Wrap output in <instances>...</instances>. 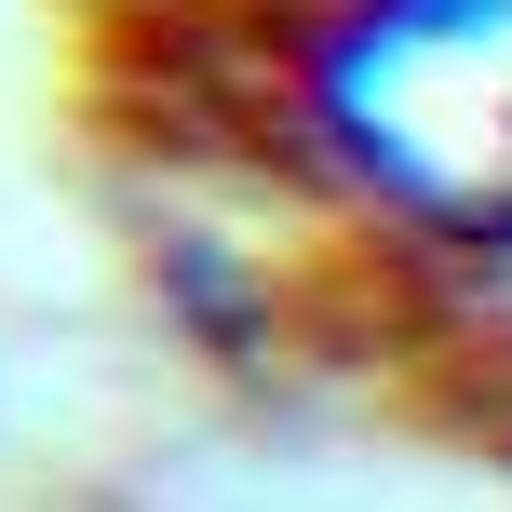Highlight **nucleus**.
Instances as JSON below:
<instances>
[{"instance_id": "obj_1", "label": "nucleus", "mask_w": 512, "mask_h": 512, "mask_svg": "<svg viewBox=\"0 0 512 512\" xmlns=\"http://www.w3.org/2000/svg\"><path fill=\"white\" fill-rule=\"evenodd\" d=\"M297 95L378 230L512 270V0H337Z\"/></svg>"}]
</instances>
